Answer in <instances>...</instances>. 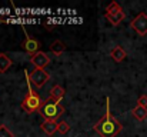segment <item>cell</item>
<instances>
[{
  "label": "cell",
  "mask_w": 147,
  "mask_h": 137,
  "mask_svg": "<svg viewBox=\"0 0 147 137\" xmlns=\"http://www.w3.org/2000/svg\"><path fill=\"white\" fill-rule=\"evenodd\" d=\"M110 100L107 99L106 101V114L94 124V132L100 134V137H117L120 134V132L123 130L121 123L110 113Z\"/></svg>",
  "instance_id": "6da1fadb"
},
{
  "label": "cell",
  "mask_w": 147,
  "mask_h": 137,
  "mask_svg": "<svg viewBox=\"0 0 147 137\" xmlns=\"http://www.w3.org/2000/svg\"><path fill=\"white\" fill-rule=\"evenodd\" d=\"M39 114L45 120H57L61 114H64V107L60 104V101H56L53 99L43 100V104L39 110Z\"/></svg>",
  "instance_id": "7a4b0ae2"
},
{
  "label": "cell",
  "mask_w": 147,
  "mask_h": 137,
  "mask_svg": "<svg viewBox=\"0 0 147 137\" xmlns=\"http://www.w3.org/2000/svg\"><path fill=\"white\" fill-rule=\"evenodd\" d=\"M42 104H43L42 97L36 91H33V89L30 87V83H29V93L22 101V109L27 113H34V111L40 110Z\"/></svg>",
  "instance_id": "3957f363"
},
{
  "label": "cell",
  "mask_w": 147,
  "mask_h": 137,
  "mask_svg": "<svg viewBox=\"0 0 147 137\" xmlns=\"http://www.w3.org/2000/svg\"><path fill=\"white\" fill-rule=\"evenodd\" d=\"M104 16H106V19H107L113 26L120 24V23L124 20V17H126V14H124L121 6H120L117 1H111V3L106 7V13H104Z\"/></svg>",
  "instance_id": "277c9868"
},
{
  "label": "cell",
  "mask_w": 147,
  "mask_h": 137,
  "mask_svg": "<svg viewBox=\"0 0 147 137\" xmlns=\"http://www.w3.org/2000/svg\"><path fill=\"white\" fill-rule=\"evenodd\" d=\"M50 79V74L43 70V69H34L32 73L27 74V80L30 84L36 86V87H43L46 82H49Z\"/></svg>",
  "instance_id": "5b68a950"
},
{
  "label": "cell",
  "mask_w": 147,
  "mask_h": 137,
  "mask_svg": "<svg viewBox=\"0 0 147 137\" xmlns=\"http://www.w3.org/2000/svg\"><path fill=\"white\" fill-rule=\"evenodd\" d=\"M130 26H131V29H133L137 34H140V36H146L147 34V14L146 13H140V14H137V16L131 20Z\"/></svg>",
  "instance_id": "8992f818"
},
{
  "label": "cell",
  "mask_w": 147,
  "mask_h": 137,
  "mask_svg": "<svg viewBox=\"0 0 147 137\" xmlns=\"http://www.w3.org/2000/svg\"><path fill=\"white\" fill-rule=\"evenodd\" d=\"M30 61H32V64H33L36 69H43V70H45V67L49 66L50 59L45 51H39V53H36L34 56H32Z\"/></svg>",
  "instance_id": "52a82bcc"
},
{
  "label": "cell",
  "mask_w": 147,
  "mask_h": 137,
  "mask_svg": "<svg viewBox=\"0 0 147 137\" xmlns=\"http://www.w3.org/2000/svg\"><path fill=\"white\" fill-rule=\"evenodd\" d=\"M23 49L29 53V54H32V56H34L36 53H39V49H40V42L39 40H36V39H32L27 33H26V39H24V42H23Z\"/></svg>",
  "instance_id": "ba28073f"
},
{
  "label": "cell",
  "mask_w": 147,
  "mask_h": 137,
  "mask_svg": "<svg viewBox=\"0 0 147 137\" xmlns=\"http://www.w3.org/2000/svg\"><path fill=\"white\" fill-rule=\"evenodd\" d=\"M42 130L47 134V136H53L57 130H59V123L54 121V120H45L42 124H40Z\"/></svg>",
  "instance_id": "9c48e42d"
},
{
  "label": "cell",
  "mask_w": 147,
  "mask_h": 137,
  "mask_svg": "<svg viewBox=\"0 0 147 137\" xmlns=\"http://www.w3.org/2000/svg\"><path fill=\"white\" fill-rule=\"evenodd\" d=\"M110 56H111V59L116 61V63H121L124 59H126V51L123 50V47H120V46H114L111 50H110Z\"/></svg>",
  "instance_id": "30bf717a"
},
{
  "label": "cell",
  "mask_w": 147,
  "mask_h": 137,
  "mask_svg": "<svg viewBox=\"0 0 147 137\" xmlns=\"http://www.w3.org/2000/svg\"><path fill=\"white\" fill-rule=\"evenodd\" d=\"M64 94H66V90H64L61 86L56 84V86H53L51 90H50V99H53V100H56V101H60V100L64 97Z\"/></svg>",
  "instance_id": "8fae6325"
},
{
  "label": "cell",
  "mask_w": 147,
  "mask_h": 137,
  "mask_svg": "<svg viewBox=\"0 0 147 137\" xmlns=\"http://www.w3.org/2000/svg\"><path fill=\"white\" fill-rule=\"evenodd\" d=\"M131 114H133V117L136 119V120H139V121H143L144 119H147V109L146 107H142V106H136L133 110H131Z\"/></svg>",
  "instance_id": "7c38bea8"
},
{
  "label": "cell",
  "mask_w": 147,
  "mask_h": 137,
  "mask_svg": "<svg viewBox=\"0 0 147 137\" xmlns=\"http://www.w3.org/2000/svg\"><path fill=\"white\" fill-rule=\"evenodd\" d=\"M50 50H51L56 56H60V54L66 50V46H64L63 42H60V40H54V42L51 43V46H50Z\"/></svg>",
  "instance_id": "4fadbf2b"
},
{
  "label": "cell",
  "mask_w": 147,
  "mask_h": 137,
  "mask_svg": "<svg viewBox=\"0 0 147 137\" xmlns=\"http://www.w3.org/2000/svg\"><path fill=\"white\" fill-rule=\"evenodd\" d=\"M11 66V60L7 57V54L0 53V73H4Z\"/></svg>",
  "instance_id": "5bb4252c"
},
{
  "label": "cell",
  "mask_w": 147,
  "mask_h": 137,
  "mask_svg": "<svg viewBox=\"0 0 147 137\" xmlns=\"http://www.w3.org/2000/svg\"><path fill=\"white\" fill-rule=\"evenodd\" d=\"M69 130H70V126H69L67 121H60V123H59V130H57V132H59L60 134H66Z\"/></svg>",
  "instance_id": "9a60e30c"
},
{
  "label": "cell",
  "mask_w": 147,
  "mask_h": 137,
  "mask_svg": "<svg viewBox=\"0 0 147 137\" xmlns=\"http://www.w3.org/2000/svg\"><path fill=\"white\" fill-rule=\"evenodd\" d=\"M0 137H14V136H13V133L4 124H1L0 126Z\"/></svg>",
  "instance_id": "2e32d148"
},
{
  "label": "cell",
  "mask_w": 147,
  "mask_h": 137,
  "mask_svg": "<svg viewBox=\"0 0 147 137\" xmlns=\"http://www.w3.org/2000/svg\"><path fill=\"white\" fill-rule=\"evenodd\" d=\"M137 103H139V106L146 107L147 109V96H140V97H139V100H137Z\"/></svg>",
  "instance_id": "e0dca14e"
}]
</instances>
